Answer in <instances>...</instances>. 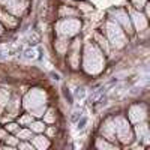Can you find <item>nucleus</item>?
Instances as JSON below:
<instances>
[{"instance_id": "nucleus-1", "label": "nucleus", "mask_w": 150, "mask_h": 150, "mask_svg": "<svg viewBox=\"0 0 150 150\" xmlns=\"http://www.w3.org/2000/svg\"><path fill=\"white\" fill-rule=\"evenodd\" d=\"M80 117H81V112H80V111H75V112H72V117H71V120H72V122H77Z\"/></svg>"}, {"instance_id": "nucleus-2", "label": "nucleus", "mask_w": 150, "mask_h": 150, "mask_svg": "<svg viewBox=\"0 0 150 150\" xmlns=\"http://www.w3.org/2000/svg\"><path fill=\"white\" fill-rule=\"evenodd\" d=\"M80 119H81V120L78 122V129H83L84 125L87 123V119H86V117H80Z\"/></svg>"}, {"instance_id": "nucleus-3", "label": "nucleus", "mask_w": 150, "mask_h": 150, "mask_svg": "<svg viewBox=\"0 0 150 150\" xmlns=\"http://www.w3.org/2000/svg\"><path fill=\"white\" fill-rule=\"evenodd\" d=\"M77 96L78 98H84V89L81 87V89H77Z\"/></svg>"}, {"instance_id": "nucleus-4", "label": "nucleus", "mask_w": 150, "mask_h": 150, "mask_svg": "<svg viewBox=\"0 0 150 150\" xmlns=\"http://www.w3.org/2000/svg\"><path fill=\"white\" fill-rule=\"evenodd\" d=\"M8 54V50H2V48H0V57H5Z\"/></svg>"}, {"instance_id": "nucleus-5", "label": "nucleus", "mask_w": 150, "mask_h": 150, "mask_svg": "<svg viewBox=\"0 0 150 150\" xmlns=\"http://www.w3.org/2000/svg\"><path fill=\"white\" fill-rule=\"evenodd\" d=\"M50 75H51V77H53L54 80H59V75H57V74H54V72H51V74H50Z\"/></svg>"}]
</instances>
